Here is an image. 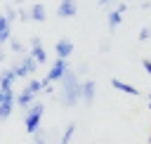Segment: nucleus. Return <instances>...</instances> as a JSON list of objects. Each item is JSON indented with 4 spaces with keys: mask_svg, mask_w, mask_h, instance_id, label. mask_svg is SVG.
Returning a JSON list of instances; mask_svg holds the SVG:
<instances>
[{
    "mask_svg": "<svg viewBox=\"0 0 151 144\" xmlns=\"http://www.w3.org/2000/svg\"><path fill=\"white\" fill-rule=\"evenodd\" d=\"M26 87H28V90H31V92H33V94H38V92H40V90H42V85H40V80H35V78H33V80H31V83H28V85H26Z\"/></svg>",
    "mask_w": 151,
    "mask_h": 144,
    "instance_id": "f3484780",
    "label": "nucleus"
},
{
    "mask_svg": "<svg viewBox=\"0 0 151 144\" xmlns=\"http://www.w3.org/2000/svg\"><path fill=\"white\" fill-rule=\"evenodd\" d=\"M31 137H33V142H35V144H45V135H42L40 130H38V132H33Z\"/></svg>",
    "mask_w": 151,
    "mask_h": 144,
    "instance_id": "a211bd4d",
    "label": "nucleus"
},
{
    "mask_svg": "<svg viewBox=\"0 0 151 144\" xmlns=\"http://www.w3.org/2000/svg\"><path fill=\"white\" fill-rule=\"evenodd\" d=\"M111 85L118 90V92H125V94H132V97H137V94H142L134 85H127V83H123V80H118V78H113L111 80Z\"/></svg>",
    "mask_w": 151,
    "mask_h": 144,
    "instance_id": "9b49d317",
    "label": "nucleus"
},
{
    "mask_svg": "<svg viewBox=\"0 0 151 144\" xmlns=\"http://www.w3.org/2000/svg\"><path fill=\"white\" fill-rule=\"evenodd\" d=\"M12 50H14V52H24V45H21L17 38H12Z\"/></svg>",
    "mask_w": 151,
    "mask_h": 144,
    "instance_id": "aec40b11",
    "label": "nucleus"
},
{
    "mask_svg": "<svg viewBox=\"0 0 151 144\" xmlns=\"http://www.w3.org/2000/svg\"><path fill=\"white\" fill-rule=\"evenodd\" d=\"M149 142H151V137H149Z\"/></svg>",
    "mask_w": 151,
    "mask_h": 144,
    "instance_id": "b1692460",
    "label": "nucleus"
},
{
    "mask_svg": "<svg viewBox=\"0 0 151 144\" xmlns=\"http://www.w3.org/2000/svg\"><path fill=\"white\" fill-rule=\"evenodd\" d=\"M109 2H111V0H99V5H109Z\"/></svg>",
    "mask_w": 151,
    "mask_h": 144,
    "instance_id": "4be33fe9",
    "label": "nucleus"
},
{
    "mask_svg": "<svg viewBox=\"0 0 151 144\" xmlns=\"http://www.w3.org/2000/svg\"><path fill=\"white\" fill-rule=\"evenodd\" d=\"M28 17H31L33 21H45V19H47V9H45V5H42V2H35V5L28 9Z\"/></svg>",
    "mask_w": 151,
    "mask_h": 144,
    "instance_id": "9d476101",
    "label": "nucleus"
},
{
    "mask_svg": "<svg viewBox=\"0 0 151 144\" xmlns=\"http://www.w3.org/2000/svg\"><path fill=\"white\" fill-rule=\"evenodd\" d=\"M12 35V24L5 19V14H0V45H5Z\"/></svg>",
    "mask_w": 151,
    "mask_h": 144,
    "instance_id": "ddd939ff",
    "label": "nucleus"
},
{
    "mask_svg": "<svg viewBox=\"0 0 151 144\" xmlns=\"http://www.w3.org/2000/svg\"><path fill=\"white\" fill-rule=\"evenodd\" d=\"M19 14H21V19H24V21H28V19H31V17H28V12H26V9H21V12H19Z\"/></svg>",
    "mask_w": 151,
    "mask_h": 144,
    "instance_id": "412c9836",
    "label": "nucleus"
},
{
    "mask_svg": "<svg viewBox=\"0 0 151 144\" xmlns=\"http://www.w3.org/2000/svg\"><path fill=\"white\" fill-rule=\"evenodd\" d=\"M149 109H151V94H149Z\"/></svg>",
    "mask_w": 151,
    "mask_h": 144,
    "instance_id": "5701e85b",
    "label": "nucleus"
},
{
    "mask_svg": "<svg viewBox=\"0 0 151 144\" xmlns=\"http://www.w3.org/2000/svg\"><path fill=\"white\" fill-rule=\"evenodd\" d=\"M35 68H38V64L33 61V57H31V54H24V57H21V61L12 64V71H14V76H17V78H26V76H31V73H35Z\"/></svg>",
    "mask_w": 151,
    "mask_h": 144,
    "instance_id": "20e7f679",
    "label": "nucleus"
},
{
    "mask_svg": "<svg viewBox=\"0 0 151 144\" xmlns=\"http://www.w3.org/2000/svg\"><path fill=\"white\" fill-rule=\"evenodd\" d=\"M61 102L66 106H76L80 102V83H78V76L71 68L61 76Z\"/></svg>",
    "mask_w": 151,
    "mask_h": 144,
    "instance_id": "f257e3e1",
    "label": "nucleus"
},
{
    "mask_svg": "<svg viewBox=\"0 0 151 144\" xmlns=\"http://www.w3.org/2000/svg\"><path fill=\"white\" fill-rule=\"evenodd\" d=\"M94 90H97V83L94 80H87L85 85H80V99H85L87 106L94 102Z\"/></svg>",
    "mask_w": 151,
    "mask_h": 144,
    "instance_id": "1a4fd4ad",
    "label": "nucleus"
},
{
    "mask_svg": "<svg viewBox=\"0 0 151 144\" xmlns=\"http://www.w3.org/2000/svg\"><path fill=\"white\" fill-rule=\"evenodd\" d=\"M12 106H14V92L7 90V92H0V120L9 118L12 113Z\"/></svg>",
    "mask_w": 151,
    "mask_h": 144,
    "instance_id": "39448f33",
    "label": "nucleus"
},
{
    "mask_svg": "<svg viewBox=\"0 0 151 144\" xmlns=\"http://www.w3.org/2000/svg\"><path fill=\"white\" fill-rule=\"evenodd\" d=\"M149 35H151V28H149V26H144V28L139 31V35H137V38H139V40H146Z\"/></svg>",
    "mask_w": 151,
    "mask_h": 144,
    "instance_id": "6ab92c4d",
    "label": "nucleus"
},
{
    "mask_svg": "<svg viewBox=\"0 0 151 144\" xmlns=\"http://www.w3.org/2000/svg\"><path fill=\"white\" fill-rule=\"evenodd\" d=\"M54 50H57V59H68V54L73 52V42L68 38H61V40H57Z\"/></svg>",
    "mask_w": 151,
    "mask_h": 144,
    "instance_id": "6e6552de",
    "label": "nucleus"
},
{
    "mask_svg": "<svg viewBox=\"0 0 151 144\" xmlns=\"http://www.w3.org/2000/svg\"><path fill=\"white\" fill-rule=\"evenodd\" d=\"M73 132H76V123H68V127L64 130V137H61V142H59V144H68V139L73 137Z\"/></svg>",
    "mask_w": 151,
    "mask_h": 144,
    "instance_id": "2eb2a0df",
    "label": "nucleus"
},
{
    "mask_svg": "<svg viewBox=\"0 0 151 144\" xmlns=\"http://www.w3.org/2000/svg\"><path fill=\"white\" fill-rule=\"evenodd\" d=\"M42 111H45V106H42L40 102H35V104L26 111V132H28V135H33V132H38V130H40Z\"/></svg>",
    "mask_w": 151,
    "mask_h": 144,
    "instance_id": "f03ea898",
    "label": "nucleus"
},
{
    "mask_svg": "<svg viewBox=\"0 0 151 144\" xmlns=\"http://www.w3.org/2000/svg\"><path fill=\"white\" fill-rule=\"evenodd\" d=\"M31 57H33L35 64H45V61H47V52L42 50V42H40L38 35L31 38Z\"/></svg>",
    "mask_w": 151,
    "mask_h": 144,
    "instance_id": "0eeeda50",
    "label": "nucleus"
},
{
    "mask_svg": "<svg viewBox=\"0 0 151 144\" xmlns=\"http://www.w3.org/2000/svg\"><path fill=\"white\" fill-rule=\"evenodd\" d=\"M14 80H17V76H14V71H12V68L2 71V76H0V92L12 90V83H14Z\"/></svg>",
    "mask_w": 151,
    "mask_h": 144,
    "instance_id": "f8f14e48",
    "label": "nucleus"
},
{
    "mask_svg": "<svg viewBox=\"0 0 151 144\" xmlns=\"http://www.w3.org/2000/svg\"><path fill=\"white\" fill-rule=\"evenodd\" d=\"M120 21H123V14H120L118 9H113V12H109V14H106V24H109V28H111V31H116V28L120 26Z\"/></svg>",
    "mask_w": 151,
    "mask_h": 144,
    "instance_id": "4468645a",
    "label": "nucleus"
},
{
    "mask_svg": "<svg viewBox=\"0 0 151 144\" xmlns=\"http://www.w3.org/2000/svg\"><path fill=\"white\" fill-rule=\"evenodd\" d=\"M5 19H7L9 24H12L14 19H17V9H14L12 5H7V7H5Z\"/></svg>",
    "mask_w": 151,
    "mask_h": 144,
    "instance_id": "dca6fc26",
    "label": "nucleus"
},
{
    "mask_svg": "<svg viewBox=\"0 0 151 144\" xmlns=\"http://www.w3.org/2000/svg\"><path fill=\"white\" fill-rule=\"evenodd\" d=\"M76 12H78V2L76 0H61L59 7H57V17L59 19H71V17H76Z\"/></svg>",
    "mask_w": 151,
    "mask_h": 144,
    "instance_id": "423d86ee",
    "label": "nucleus"
},
{
    "mask_svg": "<svg viewBox=\"0 0 151 144\" xmlns=\"http://www.w3.org/2000/svg\"><path fill=\"white\" fill-rule=\"evenodd\" d=\"M66 71H68V61H66V59H54V61H52V66H50V73L40 80V85H42V87H47L50 83L61 80V76H64Z\"/></svg>",
    "mask_w": 151,
    "mask_h": 144,
    "instance_id": "7ed1b4c3",
    "label": "nucleus"
}]
</instances>
